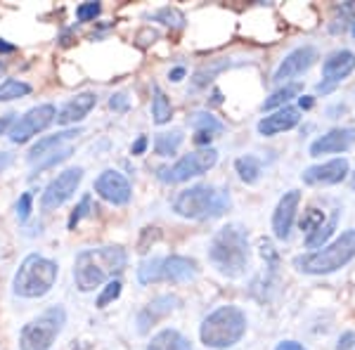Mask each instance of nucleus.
<instances>
[{
	"label": "nucleus",
	"instance_id": "1",
	"mask_svg": "<svg viewBox=\"0 0 355 350\" xmlns=\"http://www.w3.org/2000/svg\"><path fill=\"white\" fill-rule=\"evenodd\" d=\"M209 261L223 277H244L251 263L249 232L242 225H225L214 234L209 244Z\"/></svg>",
	"mask_w": 355,
	"mask_h": 350
},
{
	"label": "nucleus",
	"instance_id": "2",
	"mask_svg": "<svg viewBox=\"0 0 355 350\" xmlns=\"http://www.w3.org/2000/svg\"><path fill=\"white\" fill-rule=\"evenodd\" d=\"M128 256L121 246H100V249H85L76 256L73 263V282L78 291L88 294L102 286L114 274L123 272Z\"/></svg>",
	"mask_w": 355,
	"mask_h": 350
},
{
	"label": "nucleus",
	"instance_id": "3",
	"mask_svg": "<svg viewBox=\"0 0 355 350\" xmlns=\"http://www.w3.org/2000/svg\"><path fill=\"white\" fill-rule=\"evenodd\" d=\"M230 209V192L214 185H194L182 189L173 202V211L190 220H214Z\"/></svg>",
	"mask_w": 355,
	"mask_h": 350
},
{
	"label": "nucleus",
	"instance_id": "4",
	"mask_svg": "<svg viewBox=\"0 0 355 350\" xmlns=\"http://www.w3.org/2000/svg\"><path fill=\"white\" fill-rule=\"evenodd\" d=\"M246 334V315L237 306H220L211 315H206L199 326V338L206 348L225 350L242 341Z\"/></svg>",
	"mask_w": 355,
	"mask_h": 350
},
{
	"label": "nucleus",
	"instance_id": "5",
	"mask_svg": "<svg viewBox=\"0 0 355 350\" xmlns=\"http://www.w3.org/2000/svg\"><path fill=\"white\" fill-rule=\"evenodd\" d=\"M355 258V229H346L331 244L294 258V268L303 274H331Z\"/></svg>",
	"mask_w": 355,
	"mask_h": 350
},
{
	"label": "nucleus",
	"instance_id": "6",
	"mask_svg": "<svg viewBox=\"0 0 355 350\" xmlns=\"http://www.w3.org/2000/svg\"><path fill=\"white\" fill-rule=\"evenodd\" d=\"M57 274H60V268L55 261L38 254H28L15 272L12 291L21 298H43L53 291Z\"/></svg>",
	"mask_w": 355,
	"mask_h": 350
},
{
	"label": "nucleus",
	"instance_id": "7",
	"mask_svg": "<svg viewBox=\"0 0 355 350\" xmlns=\"http://www.w3.org/2000/svg\"><path fill=\"white\" fill-rule=\"evenodd\" d=\"M67 324V310L62 306L48 308L43 315L24 324L19 331V350H50L55 338L62 334Z\"/></svg>",
	"mask_w": 355,
	"mask_h": 350
},
{
	"label": "nucleus",
	"instance_id": "8",
	"mask_svg": "<svg viewBox=\"0 0 355 350\" xmlns=\"http://www.w3.org/2000/svg\"><path fill=\"white\" fill-rule=\"evenodd\" d=\"M199 274V268L192 258L185 256H164L145 261L137 268V282L152 284V282H192Z\"/></svg>",
	"mask_w": 355,
	"mask_h": 350
},
{
	"label": "nucleus",
	"instance_id": "9",
	"mask_svg": "<svg viewBox=\"0 0 355 350\" xmlns=\"http://www.w3.org/2000/svg\"><path fill=\"white\" fill-rule=\"evenodd\" d=\"M216 164H218V152H216L214 147H204V149H197V152L185 154V157L178 159L168 168H159L157 175L162 182L175 185V182H185V180H190V177L209 173Z\"/></svg>",
	"mask_w": 355,
	"mask_h": 350
},
{
	"label": "nucleus",
	"instance_id": "10",
	"mask_svg": "<svg viewBox=\"0 0 355 350\" xmlns=\"http://www.w3.org/2000/svg\"><path fill=\"white\" fill-rule=\"evenodd\" d=\"M55 119H57V112L53 105H38V107L28 109L21 119H17V123L12 125V130H10L8 135L15 145H24L33 135L43 133Z\"/></svg>",
	"mask_w": 355,
	"mask_h": 350
},
{
	"label": "nucleus",
	"instance_id": "11",
	"mask_svg": "<svg viewBox=\"0 0 355 350\" xmlns=\"http://www.w3.org/2000/svg\"><path fill=\"white\" fill-rule=\"evenodd\" d=\"M83 180V168H67L62 170L55 180H50V185L45 187L43 197H41V209L43 211H55L60 209L62 204L69 202L76 192V187L81 185Z\"/></svg>",
	"mask_w": 355,
	"mask_h": 350
},
{
	"label": "nucleus",
	"instance_id": "12",
	"mask_svg": "<svg viewBox=\"0 0 355 350\" xmlns=\"http://www.w3.org/2000/svg\"><path fill=\"white\" fill-rule=\"evenodd\" d=\"M355 71V55L351 50H336L331 53L322 64V81L318 83V93L327 95L339 85L343 78H348Z\"/></svg>",
	"mask_w": 355,
	"mask_h": 350
},
{
	"label": "nucleus",
	"instance_id": "13",
	"mask_svg": "<svg viewBox=\"0 0 355 350\" xmlns=\"http://www.w3.org/2000/svg\"><path fill=\"white\" fill-rule=\"evenodd\" d=\"M315 62H318V50L313 45H301V48L291 50V53L279 62V67L275 69L272 81L275 83H287L289 78L301 76L303 71H308Z\"/></svg>",
	"mask_w": 355,
	"mask_h": 350
},
{
	"label": "nucleus",
	"instance_id": "14",
	"mask_svg": "<svg viewBox=\"0 0 355 350\" xmlns=\"http://www.w3.org/2000/svg\"><path fill=\"white\" fill-rule=\"evenodd\" d=\"M351 173V166L343 157L339 159H329V161L324 164H318V166H311V168H306L301 173V180L306 182V185H339L343 182Z\"/></svg>",
	"mask_w": 355,
	"mask_h": 350
},
{
	"label": "nucleus",
	"instance_id": "15",
	"mask_svg": "<svg viewBox=\"0 0 355 350\" xmlns=\"http://www.w3.org/2000/svg\"><path fill=\"white\" fill-rule=\"evenodd\" d=\"M95 192L100 194L105 202H110L114 206H123L130 202V182L125 180V175H121L119 170H102L95 180Z\"/></svg>",
	"mask_w": 355,
	"mask_h": 350
},
{
	"label": "nucleus",
	"instance_id": "16",
	"mask_svg": "<svg viewBox=\"0 0 355 350\" xmlns=\"http://www.w3.org/2000/svg\"><path fill=\"white\" fill-rule=\"evenodd\" d=\"M299 204H301V192H296V189H289V192L279 199L277 209H275V213H272V234L279 242H287L289 239Z\"/></svg>",
	"mask_w": 355,
	"mask_h": 350
},
{
	"label": "nucleus",
	"instance_id": "17",
	"mask_svg": "<svg viewBox=\"0 0 355 350\" xmlns=\"http://www.w3.org/2000/svg\"><path fill=\"white\" fill-rule=\"evenodd\" d=\"M355 145V128H331L329 133L320 135L311 145V157L322 154H343Z\"/></svg>",
	"mask_w": 355,
	"mask_h": 350
},
{
	"label": "nucleus",
	"instance_id": "18",
	"mask_svg": "<svg viewBox=\"0 0 355 350\" xmlns=\"http://www.w3.org/2000/svg\"><path fill=\"white\" fill-rule=\"evenodd\" d=\"M178 306H180V298L173 294L157 296L152 303H147V306L137 313V331H140V334H147L159 320H164L168 313H173Z\"/></svg>",
	"mask_w": 355,
	"mask_h": 350
},
{
	"label": "nucleus",
	"instance_id": "19",
	"mask_svg": "<svg viewBox=\"0 0 355 350\" xmlns=\"http://www.w3.org/2000/svg\"><path fill=\"white\" fill-rule=\"evenodd\" d=\"M301 121V112L296 107H282V109H275L272 114H268V116H263L259 121V133L263 137H275L279 133H284V130H291L296 128Z\"/></svg>",
	"mask_w": 355,
	"mask_h": 350
},
{
	"label": "nucleus",
	"instance_id": "20",
	"mask_svg": "<svg viewBox=\"0 0 355 350\" xmlns=\"http://www.w3.org/2000/svg\"><path fill=\"white\" fill-rule=\"evenodd\" d=\"M97 105V95L95 93H78L76 97L67 102L64 107L60 109L57 114V123L60 125H71V123H78L88 116V112Z\"/></svg>",
	"mask_w": 355,
	"mask_h": 350
},
{
	"label": "nucleus",
	"instance_id": "21",
	"mask_svg": "<svg viewBox=\"0 0 355 350\" xmlns=\"http://www.w3.org/2000/svg\"><path fill=\"white\" fill-rule=\"evenodd\" d=\"M76 135H81V130H78V128H73V130H62V133H57V135L43 137V140H38L36 145L31 147V152H28V161L36 164L41 157H45V154L53 152V149H57V147H62L67 140H73Z\"/></svg>",
	"mask_w": 355,
	"mask_h": 350
},
{
	"label": "nucleus",
	"instance_id": "22",
	"mask_svg": "<svg viewBox=\"0 0 355 350\" xmlns=\"http://www.w3.org/2000/svg\"><path fill=\"white\" fill-rule=\"evenodd\" d=\"M145 350H192V343L178 329H164L157 336H152Z\"/></svg>",
	"mask_w": 355,
	"mask_h": 350
},
{
	"label": "nucleus",
	"instance_id": "23",
	"mask_svg": "<svg viewBox=\"0 0 355 350\" xmlns=\"http://www.w3.org/2000/svg\"><path fill=\"white\" fill-rule=\"evenodd\" d=\"M303 93V85L301 83H284L279 90H275V93L268 97L266 102H263V112H270V109H282V107H289V102L294 100V97H299Z\"/></svg>",
	"mask_w": 355,
	"mask_h": 350
},
{
	"label": "nucleus",
	"instance_id": "24",
	"mask_svg": "<svg viewBox=\"0 0 355 350\" xmlns=\"http://www.w3.org/2000/svg\"><path fill=\"white\" fill-rule=\"evenodd\" d=\"M182 140H185V135H182L180 128L159 133L154 137V152H157V157H173L178 152V147L182 145Z\"/></svg>",
	"mask_w": 355,
	"mask_h": 350
},
{
	"label": "nucleus",
	"instance_id": "25",
	"mask_svg": "<svg viewBox=\"0 0 355 350\" xmlns=\"http://www.w3.org/2000/svg\"><path fill=\"white\" fill-rule=\"evenodd\" d=\"M234 170H237V175L242 182H246V185H254V182H259V177L263 173V166L256 157L246 154V157H239L237 161H234Z\"/></svg>",
	"mask_w": 355,
	"mask_h": 350
},
{
	"label": "nucleus",
	"instance_id": "26",
	"mask_svg": "<svg viewBox=\"0 0 355 350\" xmlns=\"http://www.w3.org/2000/svg\"><path fill=\"white\" fill-rule=\"evenodd\" d=\"M173 116V107H171V100L164 95V90L159 85H154V97H152V119L157 125H164L171 121Z\"/></svg>",
	"mask_w": 355,
	"mask_h": 350
},
{
	"label": "nucleus",
	"instance_id": "27",
	"mask_svg": "<svg viewBox=\"0 0 355 350\" xmlns=\"http://www.w3.org/2000/svg\"><path fill=\"white\" fill-rule=\"evenodd\" d=\"M336 222H339V213H331L329 220H324L322 225L315 229V232L308 234V237H306V246H308V249H322V244L327 242L331 234H334Z\"/></svg>",
	"mask_w": 355,
	"mask_h": 350
},
{
	"label": "nucleus",
	"instance_id": "28",
	"mask_svg": "<svg viewBox=\"0 0 355 350\" xmlns=\"http://www.w3.org/2000/svg\"><path fill=\"white\" fill-rule=\"evenodd\" d=\"M192 128H194V133H211V135H218V133H223V125L218 119L216 116H211V114H206V112H197L192 116Z\"/></svg>",
	"mask_w": 355,
	"mask_h": 350
},
{
	"label": "nucleus",
	"instance_id": "29",
	"mask_svg": "<svg viewBox=\"0 0 355 350\" xmlns=\"http://www.w3.org/2000/svg\"><path fill=\"white\" fill-rule=\"evenodd\" d=\"M31 93V85L24 81H17V78H8V81L0 83V102H10V100H19Z\"/></svg>",
	"mask_w": 355,
	"mask_h": 350
},
{
	"label": "nucleus",
	"instance_id": "30",
	"mask_svg": "<svg viewBox=\"0 0 355 350\" xmlns=\"http://www.w3.org/2000/svg\"><path fill=\"white\" fill-rule=\"evenodd\" d=\"M48 154H50V157H41V159H38L36 170L53 168L55 164L64 161V159H69V157L73 154V147H71V145H62V147H57V149H53V152H48Z\"/></svg>",
	"mask_w": 355,
	"mask_h": 350
},
{
	"label": "nucleus",
	"instance_id": "31",
	"mask_svg": "<svg viewBox=\"0 0 355 350\" xmlns=\"http://www.w3.org/2000/svg\"><path fill=\"white\" fill-rule=\"evenodd\" d=\"M154 19L162 21V24H166V26H173V28L185 26V15L175 8H162L157 15H154Z\"/></svg>",
	"mask_w": 355,
	"mask_h": 350
},
{
	"label": "nucleus",
	"instance_id": "32",
	"mask_svg": "<svg viewBox=\"0 0 355 350\" xmlns=\"http://www.w3.org/2000/svg\"><path fill=\"white\" fill-rule=\"evenodd\" d=\"M121 296V282L119 279H110L102 289V294L97 296V308H107L110 303H114L116 298Z\"/></svg>",
	"mask_w": 355,
	"mask_h": 350
},
{
	"label": "nucleus",
	"instance_id": "33",
	"mask_svg": "<svg viewBox=\"0 0 355 350\" xmlns=\"http://www.w3.org/2000/svg\"><path fill=\"white\" fill-rule=\"evenodd\" d=\"M327 220L324 218V211H318V209H308L306 213H303V220H301V229L306 234H311V232H315L322 222Z\"/></svg>",
	"mask_w": 355,
	"mask_h": 350
},
{
	"label": "nucleus",
	"instance_id": "34",
	"mask_svg": "<svg viewBox=\"0 0 355 350\" xmlns=\"http://www.w3.org/2000/svg\"><path fill=\"white\" fill-rule=\"evenodd\" d=\"M90 206H93V197H90V194H85V197L81 199V204L73 209L71 218H69V229H76L78 222H81L83 218L90 213Z\"/></svg>",
	"mask_w": 355,
	"mask_h": 350
},
{
	"label": "nucleus",
	"instance_id": "35",
	"mask_svg": "<svg viewBox=\"0 0 355 350\" xmlns=\"http://www.w3.org/2000/svg\"><path fill=\"white\" fill-rule=\"evenodd\" d=\"M100 12H102L100 3H83V5H78V8H76V19L78 21H93Z\"/></svg>",
	"mask_w": 355,
	"mask_h": 350
},
{
	"label": "nucleus",
	"instance_id": "36",
	"mask_svg": "<svg viewBox=\"0 0 355 350\" xmlns=\"http://www.w3.org/2000/svg\"><path fill=\"white\" fill-rule=\"evenodd\" d=\"M31 206H33V194L24 192L19 197V202H17V218H19L21 222L28 220V216H31Z\"/></svg>",
	"mask_w": 355,
	"mask_h": 350
},
{
	"label": "nucleus",
	"instance_id": "37",
	"mask_svg": "<svg viewBox=\"0 0 355 350\" xmlns=\"http://www.w3.org/2000/svg\"><path fill=\"white\" fill-rule=\"evenodd\" d=\"M110 107L114 109V112H128V107H130L128 95H125V93H116V95H112Z\"/></svg>",
	"mask_w": 355,
	"mask_h": 350
},
{
	"label": "nucleus",
	"instance_id": "38",
	"mask_svg": "<svg viewBox=\"0 0 355 350\" xmlns=\"http://www.w3.org/2000/svg\"><path fill=\"white\" fill-rule=\"evenodd\" d=\"M351 348H355V334H353V331H346V334L339 336L336 350H351Z\"/></svg>",
	"mask_w": 355,
	"mask_h": 350
},
{
	"label": "nucleus",
	"instance_id": "39",
	"mask_svg": "<svg viewBox=\"0 0 355 350\" xmlns=\"http://www.w3.org/2000/svg\"><path fill=\"white\" fill-rule=\"evenodd\" d=\"M17 123V114H5L3 119H0V135L3 133H10V130H12V125Z\"/></svg>",
	"mask_w": 355,
	"mask_h": 350
},
{
	"label": "nucleus",
	"instance_id": "40",
	"mask_svg": "<svg viewBox=\"0 0 355 350\" xmlns=\"http://www.w3.org/2000/svg\"><path fill=\"white\" fill-rule=\"evenodd\" d=\"M147 145H150V140H147L145 135H140V137H137V140L133 142V147H130V154H133V157H140V154H145Z\"/></svg>",
	"mask_w": 355,
	"mask_h": 350
},
{
	"label": "nucleus",
	"instance_id": "41",
	"mask_svg": "<svg viewBox=\"0 0 355 350\" xmlns=\"http://www.w3.org/2000/svg\"><path fill=\"white\" fill-rule=\"evenodd\" d=\"M185 76H187V69H185V67H175V69H171V73H168V81L180 83Z\"/></svg>",
	"mask_w": 355,
	"mask_h": 350
},
{
	"label": "nucleus",
	"instance_id": "42",
	"mask_svg": "<svg viewBox=\"0 0 355 350\" xmlns=\"http://www.w3.org/2000/svg\"><path fill=\"white\" fill-rule=\"evenodd\" d=\"M275 350H308V348H303L301 343H296V341H282V343H277Z\"/></svg>",
	"mask_w": 355,
	"mask_h": 350
},
{
	"label": "nucleus",
	"instance_id": "43",
	"mask_svg": "<svg viewBox=\"0 0 355 350\" xmlns=\"http://www.w3.org/2000/svg\"><path fill=\"white\" fill-rule=\"evenodd\" d=\"M10 164H12V154H10V152H0V173H3V170L8 168Z\"/></svg>",
	"mask_w": 355,
	"mask_h": 350
},
{
	"label": "nucleus",
	"instance_id": "44",
	"mask_svg": "<svg viewBox=\"0 0 355 350\" xmlns=\"http://www.w3.org/2000/svg\"><path fill=\"white\" fill-rule=\"evenodd\" d=\"M299 107L301 109H311L313 107V97L311 95H301L299 97Z\"/></svg>",
	"mask_w": 355,
	"mask_h": 350
},
{
	"label": "nucleus",
	"instance_id": "45",
	"mask_svg": "<svg viewBox=\"0 0 355 350\" xmlns=\"http://www.w3.org/2000/svg\"><path fill=\"white\" fill-rule=\"evenodd\" d=\"M15 45L12 43H8V41H3V38H0V53H15Z\"/></svg>",
	"mask_w": 355,
	"mask_h": 350
},
{
	"label": "nucleus",
	"instance_id": "46",
	"mask_svg": "<svg viewBox=\"0 0 355 350\" xmlns=\"http://www.w3.org/2000/svg\"><path fill=\"white\" fill-rule=\"evenodd\" d=\"M353 189H355V173H353Z\"/></svg>",
	"mask_w": 355,
	"mask_h": 350
},
{
	"label": "nucleus",
	"instance_id": "47",
	"mask_svg": "<svg viewBox=\"0 0 355 350\" xmlns=\"http://www.w3.org/2000/svg\"><path fill=\"white\" fill-rule=\"evenodd\" d=\"M0 71H3V62H0Z\"/></svg>",
	"mask_w": 355,
	"mask_h": 350
},
{
	"label": "nucleus",
	"instance_id": "48",
	"mask_svg": "<svg viewBox=\"0 0 355 350\" xmlns=\"http://www.w3.org/2000/svg\"><path fill=\"white\" fill-rule=\"evenodd\" d=\"M353 36H355V24H353Z\"/></svg>",
	"mask_w": 355,
	"mask_h": 350
}]
</instances>
